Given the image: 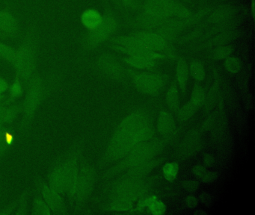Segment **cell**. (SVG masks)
Here are the masks:
<instances>
[{"mask_svg":"<svg viewBox=\"0 0 255 215\" xmlns=\"http://www.w3.org/2000/svg\"><path fill=\"white\" fill-rule=\"evenodd\" d=\"M33 36L32 31L28 34L23 44L16 50L12 61L19 76L24 79H29L35 68V47Z\"/></svg>","mask_w":255,"mask_h":215,"instance_id":"1","label":"cell"},{"mask_svg":"<svg viewBox=\"0 0 255 215\" xmlns=\"http://www.w3.org/2000/svg\"><path fill=\"white\" fill-rule=\"evenodd\" d=\"M210 11V9H203L201 11L193 14L192 13L189 17L184 19H177L174 18L172 19H167L160 27L158 28L156 32L160 34L165 40H172L177 37L183 30L187 27L194 25L196 22L205 17Z\"/></svg>","mask_w":255,"mask_h":215,"instance_id":"2","label":"cell"},{"mask_svg":"<svg viewBox=\"0 0 255 215\" xmlns=\"http://www.w3.org/2000/svg\"><path fill=\"white\" fill-rule=\"evenodd\" d=\"M115 50L128 54L129 56H141L157 60L163 58L162 54L149 49L134 35L125 36L115 39Z\"/></svg>","mask_w":255,"mask_h":215,"instance_id":"3","label":"cell"},{"mask_svg":"<svg viewBox=\"0 0 255 215\" xmlns=\"http://www.w3.org/2000/svg\"><path fill=\"white\" fill-rule=\"evenodd\" d=\"M132 82L135 88L143 94L156 95L159 94L165 85V79L162 76L150 73H134Z\"/></svg>","mask_w":255,"mask_h":215,"instance_id":"4","label":"cell"},{"mask_svg":"<svg viewBox=\"0 0 255 215\" xmlns=\"http://www.w3.org/2000/svg\"><path fill=\"white\" fill-rule=\"evenodd\" d=\"M116 27V22L115 18L110 14L105 15L101 25L96 29L89 31L86 36L85 39L86 46L89 48L98 46L113 34Z\"/></svg>","mask_w":255,"mask_h":215,"instance_id":"5","label":"cell"},{"mask_svg":"<svg viewBox=\"0 0 255 215\" xmlns=\"http://www.w3.org/2000/svg\"><path fill=\"white\" fill-rule=\"evenodd\" d=\"M43 94L42 82L39 78H33L29 85V93L25 104V112L27 117H31L41 102Z\"/></svg>","mask_w":255,"mask_h":215,"instance_id":"6","label":"cell"},{"mask_svg":"<svg viewBox=\"0 0 255 215\" xmlns=\"http://www.w3.org/2000/svg\"><path fill=\"white\" fill-rule=\"evenodd\" d=\"M93 183L94 174L92 169L89 167H83L79 172L77 189L74 197L77 201L82 202L87 198L92 191Z\"/></svg>","mask_w":255,"mask_h":215,"instance_id":"7","label":"cell"},{"mask_svg":"<svg viewBox=\"0 0 255 215\" xmlns=\"http://www.w3.org/2000/svg\"><path fill=\"white\" fill-rule=\"evenodd\" d=\"M68 161L56 166L49 176L50 186L60 194L65 192L68 187Z\"/></svg>","mask_w":255,"mask_h":215,"instance_id":"8","label":"cell"},{"mask_svg":"<svg viewBox=\"0 0 255 215\" xmlns=\"http://www.w3.org/2000/svg\"><path fill=\"white\" fill-rule=\"evenodd\" d=\"M41 194L50 210L56 214L66 213V206L60 193L52 188L50 185L44 184L41 186Z\"/></svg>","mask_w":255,"mask_h":215,"instance_id":"9","label":"cell"},{"mask_svg":"<svg viewBox=\"0 0 255 215\" xmlns=\"http://www.w3.org/2000/svg\"><path fill=\"white\" fill-rule=\"evenodd\" d=\"M142 8L144 11L162 19L171 17V0H147Z\"/></svg>","mask_w":255,"mask_h":215,"instance_id":"10","label":"cell"},{"mask_svg":"<svg viewBox=\"0 0 255 215\" xmlns=\"http://www.w3.org/2000/svg\"><path fill=\"white\" fill-rule=\"evenodd\" d=\"M100 68L113 79H120L125 76L123 67L111 55H102L98 60Z\"/></svg>","mask_w":255,"mask_h":215,"instance_id":"11","label":"cell"},{"mask_svg":"<svg viewBox=\"0 0 255 215\" xmlns=\"http://www.w3.org/2000/svg\"><path fill=\"white\" fill-rule=\"evenodd\" d=\"M135 37L141 40L149 49L157 52L163 50L166 47V40L157 32L152 31H141L133 34Z\"/></svg>","mask_w":255,"mask_h":215,"instance_id":"12","label":"cell"},{"mask_svg":"<svg viewBox=\"0 0 255 215\" xmlns=\"http://www.w3.org/2000/svg\"><path fill=\"white\" fill-rule=\"evenodd\" d=\"M0 31L5 36L11 37H16L18 34V22L11 12L0 10Z\"/></svg>","mask_w":255,"mask_h":215,"instance_id":"13","label":"cell"},{"mask_svg":"<svg viewBox=\"0 0 255 215\" xmlns=\"http://www.w3.org/2000/svg\"><path fill=\"white\" fill-rule=\"evenodd\" d=\"M235 7L231 5H222L215 9L207 17V22L210 24L224 23L231 20L235 15Z\"/></svg>","mask_w":255,"mask_h":215,"instance_id":"14","label":"cell"},{"mask_svg":"<svg viewBox=\"0 0 255 215\" xmlns=\"http://www.w3.org/2000/svg\"><path fill=\"white\" fill-rule=\"evenodd\" d=\"M167 19L158 17L147 12L143 11L135 18V22L138 26L146 30H152L160 27Z\"/></svg>","mask_w":255,"mask_h":215,"instance_id":"15","label":"cell"},{"mask_svg":"<svg viewBox=\"0 0 255 215\" xmlns=\"http://www.w3.org/2000/svg\"><path fill=\"white\" fill-rule=\"evenodd\" d=\"M104 16L95 9H88L81 15V22L83 26L89 30L93 31L101 25Z\"/></svg>","mask_w":255,"mask_h":215,"instance_id":"16","label":"cell"},{"mask_svg":"<svg viewBox=\"0 0 255 215\" xmlns=\"http://www.w3.org/2000/svg\"><path fill=\"white\" fill-rule=\"evenodd\" d=\"M189 67L184 58H179L176 65V79L182 94H186V86L189 80Z\"/></svg>","mask_w":255,"mask_h":215,"instance_id":"17","label":"cell"},{"mask_svg":"<svg viewBox=\"0 0 255 215\" xmlns=\"http://www.w3.org/2000/svg\"><path fill=\"white\" fill-rule=\"evenodd\" d=\"M175 128L174 118L168 112L162 110L159 113L157 121V129L161 134L167 135L171 134Z\"/></svg>","mask_w":255,"mask_h":215,"instance_id":"18","label":"cell"},{"mask_svg":"<svg viewBox=\"0 0 255 215\" xmlns=\"http://www.w3.org/2000/svg\"><path fill=\"white\" fill-rule=\"evenodd\" d=\"M123 60L128 65L139 70L153 68L156 64V60L146 57L129 56Z\"/></svg>","mask_w":255,"mask_h":215,"instance_id":"19","label":"cell"},{"mask_svg":"<svg viewBox=\"0 0 255 215\" xmlns=\"http://www.w3.org/2000/svg\"><path fill=\"white\" fill-rule=\"evenodd\" d=\"M166 102L170 108L174 111H177L180 108V99L177 82H173L168 88L166 94Z\"/></svg>","mask_w":255,"mask_h":215,"instance_id":"20","label":"cell"},{"mask_svg":"<svg viewBox=\"0 0 255 215\" xmlns=\"http://www.w3.org/2000/svg\"><path fill=\"white\" fill-rule=\"evenodd\" d=\"M192 14V11L183 3L175 0H171V17L184 19L189 17Z\"/></svg>","mask_w":255,"mask_h":215,"instance_id":"21","label":"cell"},{"mask_svg":"<svg viewBox=\"0 0 255 215\" xmlns=\"http://www.w3.org/2000/svg\"><path fill=\"white\" fill-rule=\"evenodd\" d=\"M239 32L234 30H227L225 31H222L220 34L216 35L210 42V44L213 46H222L226 43H228L231 40H234L238 37Z\"/></svg>","mask_w":255,"mask_h":215,"instance_id":"22","label":"cell"},{"mask_svg":"<svg viewBox=\"0 0 255 215\" xmlns=\"http://www.w3.org/2000/svg\"><path fill=\"white\" fill-rule=\"evenodd\" d=\"M191 103L196 108L203 106L206 102V94L201 85L195 84L191 95Z\"/></svg>","mask_w":255,"mask_h":215,"instance_id":"23","label":"cell"},{"mask_svg":"<svg viewBox=\"0 0 255 215\" xmlns=\"http://www.w3.org/2000/svg\"><path fill=\"white\" fill-rule=\"evenodd\" d=\"M192 77L197 81V82H201L204 80L206 76L205 69H204V64L201 61L198 60L192 61L189 66V69Z\"/></svg>","mask_w":255,"mask_h":215,"instance_id":"24","label":"cell"},{"mask_svg":"<svg viewBox=\"0 0 255 215\" xmlns=\"http://www.w3.org/2000/svg\"><path fill=\"white\" fill-rule=\"evenodd\" d=\"M179 165L176 162L167 163L162 168L164 178L168 182L175 180L178 174Z\"/></svg>","mask_w":255,"mask_h":215,"instance_id":"25","label":"cell"},{"mask_svg":"<svg viewBox=\"0 0 255 215\" xmlns=\"http://www.w3.org/2000/svg\"><path fill=\"white\" fill-rule=\"evenodd\" d=\"M32 214L35 215H50L52 212L48 205L44 200L37 198L33 203Z\"/></svg>","mask_w":255,"mask_h":215,"instance_id":"26","label":"cell"},{"mask_svg":"<svg viewBox=\"0 0 255 215\" xmlns=\"http://www.w3.org/2000/svg\"><path fill=\"white\" fill-rule=\"evenodd\" d=\"M198 108L195 107L190 101L185 104L181 108H179L178 118L180 121H186L190 119L195 112Z\"/></svg>","mask_w":255,"mask_h":215,"instance_id":"27","label":"cell"},{"mask_svg":"<svg viewBox=\"0 0 255 215\" xmlns=\"http://www.w3.org/2000/svg\"><path fill=\"white\" fill-rule=\"evenodd\" d=\"M233 52V48L229 46H219L213 52V58L216 60L226 59Z\"/></svg>","mask_w":255,"mask_h":215,"instance_id":"28","label":"cell"},{"mask_svg":"<svg viewBox=\"0 0 255 215\" xmlns=\"http://www.w3.org/2000/svg\"><path fill=\"white\" fill-rule=\"evenodd\" d=\"M16 50L12 47L0 41V57L8 61L12 62Z\"/></svg>","mask_w":255,"mask_h":215,"instance_id":"29","label":"cell"},{"mask_svg":"<svg viewBox=\"0 0 255 215\" xmlns=\"http://www.w3.org/2000/svg\"><path fill=\"white\" fill-rule=\"evenodd\" d=\"M225 67L229 73H237L241 68V63L235 57H228L225 59Z\"/></svg>","mask_w":255,"mask_h":215,"instance_id":"30","label":"cell"},{"mask_svg":"<svg viewBox=\"0 0 255 215\" xmlns=\"http://www.w3.org/2000/svg\"><path fill=\"white\" fill-rule=\"evenodd\" d=\"M11 138L12 137L8 134V130L3 125L0 126V153L6 150Z\"/></svg>","mask_w":255,"mask_h":215,"instance_id":"31","label":"cell"},{"mask_svg":"<svg viewBox=\"0 0 255 215\" xmlns=\"http://www.w3.org/2000/svg\"><path fill=\"white\" fill-rule=\"evenodd\" d=\"M148 209L152 215H160L165 213L166 206L162 201L156 199L149 205Z\"/></svg>","mask_w":255,"mask_h":215,"instance_id":"32","label":"cell"},{"mask_svg":"<svg viewBox=\"0 0 255 215\" xmlns=\"http://www.w3.org/2000/svg\"><path fill=\"white\" fill-rule=\"evenodd\" d=\"M8 89H9L10 95L13 98L20 97L23 94V87H22V84L18 76Z\"/></svg>","mask_w":255,"mask_h":215,"instance_id":"33","label":"cell"},{"mask_svg":"<svg viewBox=\"0 0 255 215\" xmlns=\"http://www.w3.org/2000/svg\"><path fill=\"white\" fill-rule=\"evenodd\" d=\"M120 1L125 7L131 10H139L143 7L141 0H120Z\"/></svg>","mask_w":255,"mask_h":215,"instance_id":"34","label":"cell"},{"mask_svg":"<svg viewBox=\"0 0 255 215\" xmlns=\"http://www.w3.org/2000/svg\"><path fill=\"white\" fill-rule=\"evenodd\" d=\"M17 112H18V108L17 107H11L6 108L5 116V122H11L15 117Z\"/></svg>","mask_w":255,"mask_h":215,"instance_id":"35","label":"cell"},{"mask_svg":"<svg viewBox=\"0 0 255 215\" xmlns=\"http://www.w3.org/2000/svg\"><path fill=\"white\" fill-rule=\"evenodd\" d=\"M157 199L156 196H151V197H147V198L143 199L138 203L137 209H144V208L148 207L149 205Z\"/></svg>","mask_w":255,"mask_h":215,"instance_id":"36","label":"cell"},{"mask_svg":"<svg viewBox=\"0 0 255 215\" xmlns=\"http://www.w3.org/2000/svg\"><path fill=\"white\" fill-rule=\"evenodd\" d=\"M183 186L188 191L193 192V191H195L198 189V183L197 182H195V181H187V182H185L184 183H183Z\"/></svg>","mask_w":255,"mask_h":215,"instance_id":"37","label":"cell"},{"mask_svg":"<svg viewBox=\"0 0 255 215\" xmlns=\"http://www.w3.org/2000/svg\"><path fill=\"white\" fill-rule=\"evenodd\" d=\"M203 182H211L217 179V174L213 172H207L204 173V176L201 177Z\"/></svg>","mask_w":255,"mask_h":215,"instance_id":"38","label":"cell"},{"mask_svg":"<svg viewBox=\"0 0 255 215\" xmlns=\"http://www.w3.org/2000/svg\"><path fill=\"white\" fill-rule=\"evenodd\" d=\"M186 203L188 207L193 209V208H195L198 206V201L196 197H194V196H189V197L186 198Z\"/></svg>","mask_w":255,"mask_h":215,"instance_id":"39","label":"cell"},{"mask_svg":"<svg viewBox=\"0 0 255 215\" xmlns=\"http://www.w3.org/2000/svg\"><path fill=\"white\" fill-rule=\"evenodd\" d=\"M192 172H193L195 176L201 178L204 176V173H206V169L201 165L195 166V167H194Z\"/></svg>","mask_w":255,"mask_h":215,"instance_id":"40","label":"cell"},{"mask_svg":"<svg viewBox=\"0 0 255 215\" xmlns=\"http://www.w3.org/2000/svg\"><path fill=\"white\" fill-rule=\"evenodd\" d=\"M8 88L9 86L7 81L4 78L0 77V95L8 91Z\"/></svg>","mask_w":255,"mask_h":215,"instance_id":"41","label":"cell"},{"mask_svg":"<svg viewBox=\"0 0 255 215\" xmlns=\"http://www.w3.org/2000/svg\"><path fill=\"white\" fill-rule=\"evenodd\" d=\"M5 110L6 108L0 107V126H2L4 122H5Z\"/></svg>","mask_w":255,"mask_h":215,"instance_id":"42","label":"cell"},{"mask_svg":"<svg viewBox=\"0 0 255 215\" xmlns=\"http://www.w3.org/2000/svg\"><path fill=\"white\" fill-rule=\"evenodd\" d=\"M201 200L204 204L206 205V206L210 204V201H211V200H210V196H209V194H206V193H203V194H201Z\"/></svg>","mask_w":255,"mask_h":215,"instance_id":"43","label":"cell"},{"mask_svg":"<svg viewBox=\"0 0 255 215\" xmlns=\"http://www.w3.org/2000/svg\"><path fill=\"white\" fill-rule=\"evenodd\" d=\"M204 164H205L206 166L209 167V166H211L212 164H213V158L210 155H207L205 156V158H204Z\"/></svg>","mask_w":255,"mask_h":215,"instance_id":"44","label":"cell"},{"mask_svg":"<svg viewBox=\"0 0 255 215\" xmlns=\"http://www.w3.org/2000/svg\"><path fill=\"white\" fill-rule=\"evenodd\" d=\"M5 35L4 34H2L1 31H0V39H3L5 38Z\"/></svg>","mask_w":255,"mask_h":215,"instance_id":"45","label":"cell"},{"mask_svg":"<svg viewBox=\"0 0 255 215\" xmlns=\"http://www.w3.org/2000/svg\"><path fill=\"white\" fill-rule=\"evenodd\" d=\"M113 1H116V3H119V4H121L120 0H113Z\"/></svg>","mask_w":255,"mask_h":215,"instance_id":"46","label":"cell"},{"mask_svg":"<svg viewBox=\"0 0 255 215\" xmlns=\"http://www.w3.org/2000/svg\"><path fill=\"white\" fill-rule=\"evenodd\" d=\"M181 1H185V2L190 3V1H189V0H181Z\"/></svg>","mask_w":255,"mask_h":215,"instance_id":"47","label":"cell"},{"mask_svg":"<svg viewBox=\"0 0 255 215\" xmlns=\"http://www.w3.org/2000/svg\"><path fill=\"white\" fill-rule=\"evenodd\" d=\"M2 96L0 95V102L2 101Z\"/></svg>","mask_w":255,"mask_h":215,"instance_id":"48","label":"cell"}]
</instances>
